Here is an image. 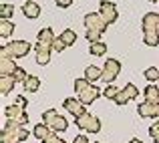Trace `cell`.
Masks as SVG:
<instances>
[{"label": "cell", "instance_id": "obj_10", "mask_svg": "<svg viewBox=\"0 0 159 143\" xmlns=\"http://www.w3.org/2000/svg\"><path fill=\"white\" fill-rule=\"evenodd\" d=\"M99 14H101V18L105 20L107 24H113L117 20V16H119V12H117V8H115L113 2L101 0V4H99Z\"/></svg>", "mask_w": 159, "mask_h": 143}, {"label": "cell", "instance_id": "obj_34", "mask_svg": "<svg viewBox=\"0 0 159 143\" xmlns=\"http://www.w3.org/2000/svg\"><path fill=\"white\" fill-rule=\"evenodd\" d=\"M26 103H28V101L24 99L22 95H20V97H16V99H14V105H18V107H24V109H26Z\"/></svg>", "mask_w": 159, "mask_h": 143}, {"label": "cell", "instance_id": "obj_40", "mask_svg": "<svg viewBox=\"0 0 159 143\" xmlns=\"http://www.w3.org/2000/svg\"><path fill=\"white\" fill-rule=\"evenodd\" d=\"M26 2H28V0H26Z\"/></svg>", "mask_w": 159, "mask_h": 143}, {"label": "cell", "instance_id": "obj_29", "mask_svg": "<svg viewBox=\"0 0 159 143\" xmlns=\"http://www.w3.org/2000/svg\"><path fill=\"white\" fill-rule=\"evenodd\" d=\"M119 91H121V89H117V87L109 85V87H105V89H103V95H105V99H115Z\"/></svg>", "mask_w": 159, "mask_h": 143}, {"label": "cell", "instance_id": "obj_27", "mask_svg": "<svg viewBox=\"0 0 159 143\" xmlns=\"http://www.w3.org/2000/svg\"><path fill=\"white\" fill-rule=\"evenodd\" d=\"M12 12H14L12 4H2V6H0V16H2V20H10Z\"/></svg>", "mask_w": 159, "mask_h": 143}, {"label": "cell", "instance_id": "obj_11", "mask_svg": "<svg viewBox=\"0 0 159 143\" xmlns=\"http://www.w3.org/2000/svg\"><path fill=\"white\" fill-rule=\"evenodd\" d=\"M137 95H139V89H137L133 83H127V85L123 87V89L117 93V97L113 101H115L117 105H125L127 101H131V99H137Z\"/></svg>", "mask_w": 159, "mask_h": 143}, {"label": "cell", "instance_id": "obj_17", "mask_svg": "<svg viewBox=\"0 0 159 143\" xmlns=\"http://www.w3.org/2000/svg\"><path fill=\"white\" fill-rule=\"evenodd\" d=\"M16 81L12 75H0V93L2 95H8L12 89H14Z\"/></svg>", "mask_w": 159, "mask_h": 143}, {"label": "cell", "instance_id": "obj_12", "mask_svg": "<svg viewBox=\"0 0 159 143\" xmlns=\"http://www.w3.org/2000/svg\"><path fill=\"white\" fill-rule=\"evenodd\" d=\"M101 95H103V91L99 89V87H95L93 83H91V85L87 87L85 91H81V93H79V99H81V103H83V105H91V103H95V101H97Z\"/></svg>", "mask_w": 159, "mask_h": 143}, {"label": "cell", "instance_id": "obj_6", "mask_svg": "<svg viewBox=\"0 0 159 143\" xmlns=\"http://www.w3.org/2000/svg\"><path fill=\"white\" fill-rule=\"evenodd\" d=\"M121 73V62L117 58H107L103 65V81L105 83H113Z\"/></svg>", "mask_w": 159, "mask_h": 143}, {"label": "cell", "instance_id": "obj_1", "mask_svg": "<svg viewBox=\"0 0 159 143\" xmlns=\"http://www.w3.org/2000/svg\"><path fill=\"white\" fill-rule=\"evenodd\" d=\"M54 32L51 28H43L36 36V44H34V50H36V62L39 65H47L51 61V53H52V44H54Z\"/></svg>", "mask_w": 159, "mask_h": 143}, {"label": "cell", "instance_id": "obj_20", "mask_svg": "<svg viewBox=\"0 0 159 143\" xmlns=\"http://www.w3.org/2000/svg\"><path fill=\"white\" fill-rule=\"evenodd\" d=\"M143 95L145 101H159V83H151L149 87H145Z\"/></svg>", "mask_w": 159, "mask_h": 143}, {"label": "cell", "instance_id": "obj_4", "mask_svg": "<svg viewBox=\"0 0 159 143\" xmlns=\"http://www.w3.org/2000/svg\"><path fill=\"white\" fill-rule=\"evenodd\" d=\"M75 125H77L79 129H83V131H87V133H99L101 131V121L95 115H91V113L75 117Z\"/></svg>", "mask_w": 159, "mask_h": 143}, {"label": "cell", "instance_id": "obj_5", "mask_svg": "<svg viewBox=\"0 0 159 143\" xmlns=\"http://www.w3.org/2000/svg\"><path fill=\"white\" fill-rule=\"evenodd\" d=\"M4 115H6L8 121H12V123L16 125H24L26 127L28 125V113L24 107H18V105H8L6 109H4Z\"/></svg>", "mask_w": 159, "mask_h": 143}, {"label": "cell", "instance_id": "obj_39", "mask_svg": "<svg viewBox=\"0 0 159 143\" xmlns=\"http://www.w3.org/2000/svg\"><path fill=\"white\" fill-rule=\"evenodd\" d=\"M151 2H159V0H151Z\"/></svg>", "mask_w": 159, "mask_h": 143}, {"label": "cell", "instance_id": "obj_28", "mask_svg": "<svg viewBox=\"0 0 159 143\" xmlns=\"http://www.w3.org/2000/svg\"><path fill=\"white\" fill-rule=\"evenodd\" d=\"M12 77H14V81L16 83H24L28 79V75H26V69H22V67H18V69L12 73Z\"/></svg>", "mask_w": 159, "mask_h": 143}, {"label": "cell", "instance_id": "obj_18", "mask_svg": "<svg viewBox=\"0 0 159 143\" xmlns=\"http://www.w3.org/2000/svg\"><path fill=\"white\" fill-rule=\"evenodd\" d=\"M22 12H24V16H26V18H39V14H40V6H39L36 2H32V0H28V2H24Z\"/></svg>", "mask_w": 159, "mask_h": 143}, {"label": "cell", "instance_id": "obj_7", "mask_svg": "<svg viewBox=\"0 0 159 143\" xmlns=\"http://www.w3.org/2000/svg\"><path fill=\"white\" fill-rule=\"evenodd\" d=\"M137 113L139 117L145 119H157L159 117V101H143L137 105Z\"/></svg>", "mask_w": 159, "mask_h": 143}, {"label": "cell", "instance_id": "obj_33", "mask_svg": "<svg viewBox=\"0 0 159 143\" xmlns=\"http://www.w3.org/2000/svg\"><path fill=\"white\" fill-rule=\"evenodd\" d=\"M65 48H66V44L62 43L61 39H54V44H52V50H54V53H61V50H65Z\"/></svg>", "mask_w": 159, "mask_h": 143}, {"label": "cell", "instance_id": "obj_14", "mask_svg": "<svg viewBox=\"0 0 159 143\" xmlns=\"http://www.w3.org/2000/svg\"><path fill=\"white\" fill-rule=\"evenodd\" d=\"M141 28H143V32L159 30V14H155V12H147V14L143 16V20H141Z\"/></svg>", "mask_w": 159, "mask_h": 143}, {"label": "cell", "instance_id": "obj_9", "mask_svg": "<svg viewBox=\"0 0 159 143\" xmlns=\"http://www.w3.org/2000/svg\"><path fill=\"white\" fill-rule=\"evenodd\" d=\"M6 48H8V53H10L12 58H22L30 53V44H28L26 40H10V43L6 44Z\"/></svg>", "mask_w": 159, "mask_h": 143}, {"label": "cell", "instance_id": "obj_30", "mask_svg": "<svg viewBox=\"0 0 159 143\" xmlns=\"http://www.w3.org/2000/svg\"><path fill=\"white\" fill-rule=\"evenodd\" d=\"M91 83L87 81V79H75V91H77V93H81V91H85L87 87H89Z\"/></svg>", "mask_w": 159, "mask_h": 143}, {"label": "cell", "instance_id": "obj_25", "mask_svg": "<svg viewBox=\"0 0 159 143\" xmlns=\"http://www.w3.org/2000/svg\"><path fill=\"white\" fill-rule=\"evenodd\" d=\"M58 39H61L62 43L66 44V47H73V44H75V40H77V32H75V30H70V28H66V30L62 32V35L58 36Z\"/></svg>", "mask_w": 159, "mask_h": 143}, {"label": "cell", "instance_id": "obj_2", "mask_svg": "<svg viewBox=\"0 0 159 143\" xmlns=\"http://www.w3.org/2000/svg\"><path fill=\"white\" fill-rule=\"evenodd\" d=\"M30 135L28 129L24 125H16L12 121H6L2 133H0V143H22L26 141V137Z\"/></svg>", "mask_w": 159, "mask_h": 143}, {"label": "cell", "instance_id": "obj_21", "mask_svg": "<svg viewBox=\"0 0 159 143\" xmlns=\"http://www.w3.org/2000/svg\"><path fill=\"white\" fill-rule=\"evenodd\" d=\"M143 43L147 44V47H157V44H159V30L143 32Z\"/></svg>", "mask_w": 159, "mask_h": 143}, {"label": "cell", "instance_id": "obj_37", "mask_svg": "<svg viewBox=\"0 0 159 143\" xmlns=\"http://www.w3.org/2000/svg\"><path fill=\"white\" fill-rule=\"evenodd\" d=\"M47 143H66L65 139H61V137H57V135H54V137H51V139H48Z\"/></svg>", "mask_w": 159, "mask_h": 143}, {"label": "cell", "instance_id": "obj_24", "mask_svg": "<svg viewBox=\"0 0 159 143\" xmlns=\"http://www.w3.org/2000/svg\"><path fill=\"white\" fill-rule=\"evenodd\" d=\"M89 50H91V54L93 57H103V54L107 53V44L105 43H91V47H89Z\"/></svg>", "mask_w": 159, "mask_h": 143}, {"label": "cell", "instance_id": "obj_23", "mask_svg": "<svg viewBox=\"0 0 159 143\" xmlns=\"http://www.w3.org/2000/svg\"><path fill=\"white\" fill-rule=\"evenodd\" d=\"M12 32H14V24H12L10 20H2V22H0V36H2V39H10Z\"/></svg>", "mask_w": 159, "mask_h": 143}, {"label": "cell", "instance_id": "obj_26", "mask_svg": "<svg viewBox=\"0 0 159 143\" xmlns=\"http://www.w3.org/2000/svg\"><path fill=\"white\" fill-rule=\"evenodd\" d=\"M145 79H147L149 83H159V69L157 67H149V69L145 71Z\"/></svg>", "mask_w": 159, "mask_h": 143}, {"label": "cell", "instance_id": "obj_3", "mask_svg": "<svg viewBox=\"0 0 159 143\" xmlns=\"http://www.w3.org/2000/svg\"><path fill=\"white\" fill-rule=\"evenodd\" d=\"M43 123L48 125L54 133H58V131L62 133V131H66V127H69V121H66L58 111H54V109H48V111L43 113Z\"/></svg>", "mask_w": 159, "mask_h": 143}, {"label": "cell", "instance_id": "obj_8", "mask_svg": "<svg viewBox=\"0 0 159 143\" xmlns=\"http://www.w3.org/2000/svg\"><path fill=\"white\" fill-rule=\"evenodd\" d=\"M109 24L105 20L101 18V14L99 12H89V14L85 16V28L87 30H99V32H105Z\"/></svg>", "mask_w": 159, "mask_h": 143}, {"label": "cell", "instance_id": "obj_31", "mask_svg": "<svg viewBox=\"0 0 159 143\" xmlns=\"http://www.w3.org/2000/svg\"><path fill=\"white\" fill-rule=\"evenodd\" d=\"M101 36H103V32H99V30H87V40H89V44L91 43H99Z\"/></svg>", "mask_w": 159, "mask_h": 143}, {"label": "cell", "instance_id": "obj_32", "mask_svg": "<svg viewBox=\"0 0 159 143\" xmlns=\"http://www.w3.org/2000/svg\"><path fill=\"white\" fill-rule=\"evenodd\" d=\"M149 135H151V139L155 143H159V123H157V121L149 127Z\"/></svg>", "mask_w": 159, "mask_h": 143}, {"label": "cell", "instance_id": "obj_22", "mask_svg": "<svg viewBox=\"0 0 159 143\" xmlns=\"http://www.w3.org/2000/svg\"><path fill=\"white\" fill-rule=\"evenodd\" d=\"M22 87L28 91V93H34V91H39V87H40L39 77H32V75H28V79L22 83Z\"/></svg>", "mask_w": 159, "mask_h": 143}, {"label": "cell", "instance_id": "obj_36", "mask_svg": "<svg viewBox=\"0 0 159 143\" xmlns=\"http://www.w3.org/2000/svg\"><path fill=\"white\" fill-rule=\"evenodd\" d=\"M73 143H89V139H87V135H77Z\"/></svg>", "mask_w": 159, "mask_h": 143}, {"label": "cell", "instance_id": "obj_35", "mask_svg": "<svg viewBox=\"0 0 159 143\" xmlns=\"http://www.w3.org/2000/svg\"><path fill=\"white\" fill-rule=\"evenodd\" d=\"M73 4V0H57V6L58 8H69Z\"/></svg>", "mask_w": 159, "mask_h": 143}, {"label": "cell", "instance_id": "obj_19", "mask_svg": "<svg viewBox=\"0 0 159 143\" xmlns=\"http://www.w3.org/2000/svg\"><path fill=\"white\" fill-rule=\"evenodd\" d=\"M85 79L89 83H95V81H99V79H103V69H99V67H87L85 69Z\"/></svg>", "mask_w": 159, "mask_h": 143}, {"label": "cell", "instance_id": "obj_13", "mask_svg": "<svg viewBox=\"0 0 159 143\" xmlns=\"http://www.w3.org/2000/svg\"><path fill=\"white\" fill-rule=\"evenodd\" d=\"M62 107L66 109V111L70 113V115H75V117H81V115H85V105L81 103V99H75V97H69V99H65V103H62Z\"/></svg>", "mask_w": 159, "mask_h": 143}, {"label": "cell", "instance_id": "obj_16", "mask_svg": "<svg viewBox=\"0 0 159 143\" xmlns=\"http://www.w3.org/2000/svg\"><path fill=\"white\" fill-rule=\"evenodd\" d=\"M16 69H18V67H16L14 58H10V57H0V75H12Z\"/></svg>", "mask_w": 159, "mask_h": 143}, {"label": "cell", "instance_id": "obj_38", "mask_svg": "<svg viewBox=\"0 0 159 143\" xmlns=\"http://www.w3.org/2000/svg\"><path fill=\"white\" fill-rule=\"evenodd\" d=\"M129 143H143V141H141V139H131Z\"/></svg>", "mask_w": 159, "mask_h": 143}, {"label": "cell", "instance_id": "obj_15", "mask_svg": "<svg viewBox=\"0 0 159 143\" xmlns=\"http://www.w3.org/2000/svg\"><path fill=\"white\" fill-rule=\"evenodd\" d=\"M32 135H34L39 141L47 143L48 139H51V137H54V131H52L51 127H48V125H44V123H39L34 129H32Z\"/></svg>", "mask_w": 159, "mask_h": 143}]
</instances>
